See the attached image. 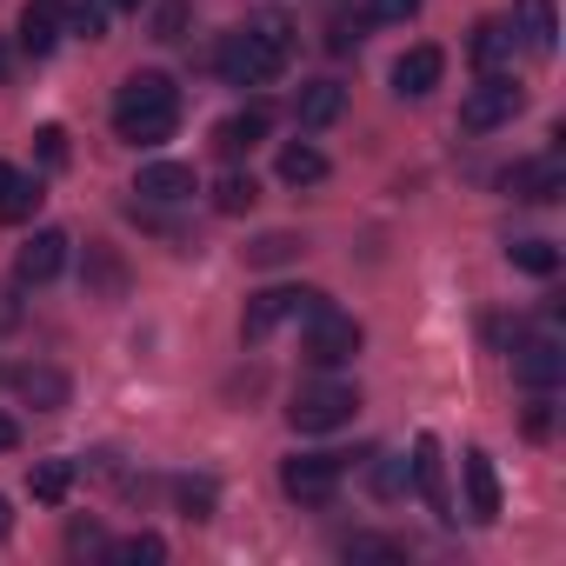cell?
I'll return each mask as SVG.
<instances>
[{
  "instance_id": "cell-1",
  "label": "cell",
  "mask_w": 566,
  "mask_h": 566,
  "mask_svg": "<svg viewBox=\"0 0 566 566\" xmlns=\"http://www.w3.org/2000/svg\"><path fill=\"white\" fill-rule=\"evenodd\" d=\"M174 127H180V87L154 67L127 74L114 94V134L127 147H160V140H174Z\"/></svg>"
},
{
  "instance_id": "cell-2",
  "label": "cell",
  "mask_w": 566,
  "mask_h": 566,
  "mask_svg": "<svg viewBox=\"0 0 566 566\" xmlns=\"http://www.w3.org/2000/svg\"><path fill=\"white\" fill-rule=\"evenodd\" d=\"M213 67H220V81H227V87H266L280 67H287V54H280L260 28H233V34H220Z\"/></svg>"
},
{
  "instance_id": "cell-3",
  "label": "cell",
  "mask_w": 566,
  "mask_h": 566,
  "mask_svg": "<svg viewBox=\"0 0 566 566\" xmlns=\"http://www.w3.org/2000/svg\"><path fill=\"white\" fill-rule=\"evenodd\" d=\"M360 413V394L347 380H307L294 400H287V427L294 433H334Z\"/></svg>"
},
{
  "instance_id": "cell-4",
  "label": "cell",
  "mask_w": 566,
  "mask_h": 566,
  "mask_svg": "<svg viewBox=\"0 0 566 566\" xmlns=\"http://www.w3.org/2000/svg\"><path fill=\"white\" fill-rule=\"evenodd\" d=\"M314 307H327V294L321 287H266V294H253L247 301V314H240V340H266L273 327H287V321H307Z\"/></svg>"
},
{
  "instance_id": "cell-5",
  "label": "cell",
  "mask_w": 566,
  "mask_h": 566,
  "mask_svg": "<svg viewBox=\"0 0 566 566\" xmlns=\"http://www.w3.org/2000/svg\"><path fill=\"white\" fill-rule=\"evenodd\" d=\"M520 107H526V87L513 74H480V87H467V101H460V127L493 134V127H513Z\"/></svg>"
},
{
  "instance_id": "cell-6",
  "label": "cell",
  "mask_w": 566,
  "mask_h": 566,
  "mask_svg": "<svg viewBox=\"0 0 566 566\" xmlns=\"http://www.w3.org/2000/svg\"><path fill=\"white\" fill-rule=\"evenodd\" d=\"M347 480V453H294L287 467H280V486H287L301 506H327Z\"/></svg>"
},
{
  "instance_id": "cell-7",
  "label": "cell",
  "mask_w": 566,
  "mask_h": 566,
  "mask_svg": "<svg viewBox=\"0 0 566 566\" xmlns=\"http://www.w3.org/2000/svg\"><path fill=\"white\" fill-rule=\"evenodd\" d=\"M360 340H367V334H360V321H354V314H340L334 301L307 314V360H314V367H340V360H354V354H360Z\"/></svg>"
},
{
  "instance_id": "cell-8",
  "label": "cell",
  "mask_w": 566,
  "mask_h": 566,
  "mask_svg": "<svg viewBox=\"0 0 566 566\" xmlns=\"http://www.w3.org/2000/svg\"><path fill=\"white\" fill-rule=\"evenodd\" d=\"M61 266H67V233L61 227H34L21 240V253H14V280H21V287H48Z\"/></svg>"
},
{
  "instance_id": "cell-9",
  "label": "cell",
  "mask_w": 566,
  "mask_h": 566,
  "mask_svg": "<svg viewBox=\"0 0 566 566\" xmlns=\"http://www.w3.org/2000/svg\"><path fill=\"white\" fill-rule=\"evenodd\" d=\"M513 380L533 387V394H553V387L566 380V354H559V340H553V334L520 340V347H513Z\"/></svg>"
},
{
  "instance_id": "cell-10",
  "label": "cell",
  "mask_w": 566,
  "mask_h": 566,
  "mask_svg": "<svg viewBox=\"0 0 566 566\" xmlns=\"http://www.w3.org/2000/svg\"><path fill=\"white\" fill-rule=\"evenodd\" d=\"M506 187H513L520 200H533V207H546V200H559V193H566V160H559V147H546V154H533V160H520V167L506 174Z\"/></svg>"
},
{
  "instance_id": "cell-11",
  "label": "cell",
  "mask_w": 566,
  "mask_h": 566,
  "mask_svg": "<svg viewBox=\"0 0 566 566\" xmlns=\"http://www.w3.org/2000/svg\"><path fill=\"white\" fill-rule=\"evenodd\" d=\"M407 486L440 513V520H453V500H447V467H440V440L433 433H420L413 440V460H407Z\"/></svg>"
},
{
  "instance_id": "cell-12",
  "label": "cell",
  "mask_w": 566,
  "mask_h": 566,
  "mask_svg": "<svg viewBox=\"0 0 566 566\" xmlns=\"http://www.w3.org/2000/svg\"><path fill=\"white\" fill-rule=\"evenodd\" d=\"M440 74H447V54H440V48H407V54L394 61V94H400V101H427V94L440 87Z\"/></svg>"
},
{
  "instance_id": "cell-13",
  "label": "cell",
  "mask_w": 566,
  "mask_h": 566,
  "mask_svg": "<svg viewBox=\"0 0 566 566\" xmlns=\"http://www.w3.org/2000/svg\"><path fill=\"white\" fill-rule=\"evenodd\" d=\"M513 48H520V28L513 21H480L473 41H467V54H473L480 74H506L513 67Z\"/></svg>"
},
{
  "instance_id": "cell-14",
  "label": "cell",
  "mask_w": 566,
  "mask_h": 566,
  "mask_svg": "<svg viewBox=\"0 0 566 566\" xmlns=\"http://www.w3.org/2000/svg\"><path fill=\"white\" fill-rule=\"evenodd\" d=\"M134 193H140V200L174 207V200H193L200 187H193V167H180V160H147V167H140V180H134Z\"/></svg>"
},
{
  "instance_id": "cell-15",
  "label": "cell",
  "mask_w": 566,
  "mask_h": 566,
  "mask_svg": "<svg viewBox=\"0 0 566 566\" xmlns=\"http://www.w3.org/2000/svg\"><path fill=\"white\" fill-rule=\"evenodd\" d=\"M340 107H347V87H340V81H307V87L294 94V120H301L307 134L334 127V120H340Z\"/></svg>"
},
{
  "instance_id": "cell-16",
  "label": "cell",
  "mask_w": 566,
  "mask_h": 566,
  "mask_svg": "<svg viewBox=\"0 0 566 566\" xmlns=\"http://www.w3.org/2000/svg\"><path fill=\"white\" fill-rule=\"evenodd\" d=\"M266 127H273V114H266V107H240V114H227V120L213 127V147H220L227 160H240L247 147H260V140H266Z\"/></svg>"
},
{
  "instance_id": "cell-17",
  "label": "cell",
  "mask_w": 566,
  "mask_h": 566,
  "mask_svg": "<svg viewBox=\"0 0 566 566\" xmlns=\"http://www.w3.org/2000/svg\"><path fill=\"white\" fill-rule=\"evenodd\" d=\"M460 467H467V506H473V520H493L500 513V473H493V460L473 447Z\"/></svg>"
},
{
  "instance_id": "cell-18",
  "label": "cell",
  "mask_w": 566,
  "mask_h": 566,
  "mask_svg": "<svg viewBox=\"0 0 566 566\" xmlns=\"http://www.w3.org/2000/svg\"><path fill=\"white\" fill-rule=\"evenodd\" d=\"M54 48H61V14H54V0H34V8L21 14V54L48 61Z\"/></svg>"
},
{
  "instance_id": "cell-19",
  "label": "cell",
  "mask_w": 566,
  "mask_h": 566,
  "mask_svg": "<svg viewBox=\"0 0 566 566\" xmlns=\"http://www.w3.org/2000/svg\"><path fill=\"white\" fill-rule=\"evenodd\" d=\"M280 180H287V187L327 180V154H321L314 140H287V147H280Z\"/></svg>"
},
{
  "instance_id": "cell-20",
  "label": "cell",
  "mask_w": 566,
  "mask_h": 566,
  "mask_svg": "<svg viewBox=\"0 0 566 566\" xmlns=\"http://www.w3.org/2000/svg\"><path fill=\"white\" fill-rule=\"evenodd\" d=\"M74 460H34V473H28V493L41 500V506H61L67 493H74Z\"/></svg>"
},
{
  "instance_id": "cell-21",
  "label": "cell",
  "mask_w": 566,
  "mask_h": 566,
  "mask_svg": "<svg viewBox=\"0 0 566 566\" xmlns=\"http://www.w3.org/2000/svg\"><path fill=\"white\" fill-rule=\"evenodd\" d=\"M54 14H61V34L107 41V0H54Z\"/></svg>"
},
{
  "instance_id": "cell-22",
  "label": "cell",
  "mask_w": 566,
  "mask_h": 566,
  "mask_svg": "<svg viewBox=\"0 0 566 566\" xmlns=\"http://www.w3.org/2000/svg\"><path fill=\"white\" fill-rule=\"evenodd\" d=\"M14 387H21L41 413H61V407H67V374H54V367H28V374H14Z\"/></svg>"
},
{
  "instance_id": "cell-23",
  "label": "cell",
  "mask_w": 566,
  "mask_h": 566,
  "mask_svg": "<svg viewBox=\"0 0 566 566\" xmlns=\"http://www.w3.org/2000/svg\"><path fill=\"white\" fill-rule=\"evenodd\" d=\"M41 200H48V193H41V180H34V174H14V180H8V193H0V220L28 227V220L41 213Z\"/></svg>"
},
{
  "instance_id": "cell-24",
  "label": "cell",
  "mask_w": 566,
  "mask_h": 566,
  "mask_svg": "<svg viewBox=\"0 0 566 566\" xmlns=\"http://www.w3.org/2000/svg\"><path fill=\"white\" fill-rule=\"evenodd\" d=\"M114 566H154V559H167V539L160 533H127V539H107L101 546Z\"/></svg>"
},
{
  "instance_id": "cell-25",
  "label": "cell",
  "mask_w": 566,
  "mask_h": 566,
  "mask_svg": "<svg viewBox=\"0 0 566 566\" xmlns=\"http://www.w3.org/2000/svg\"><path fill=\"white\" fill-rule=\"evenodd\" d=\"M301 253H307L301 233H260V240L247 247V266H287V260H301Z\"/></svg>"
},
{
  "instance_id": "cell-26",
  "label": "cell",
  "mask_w": 566,
  "mask_h": 566,
  "mask_svg": "<svg viewBox=\"0 0 566 566\" xmlns=\"http://www.w3.org/2000/svg\"><path fill=\"white\" fill-rule=\"evenodd\" d=\"M520 34L539 48V54H553V41H559V21H553V0H520Z\"/></svg>"
},
{
  "instance_id": "cell-27",
  "label": "cell",
  "mask_w": 566,
  "mask_h": 566,
  "mask_svg": "<svg viewBox=\"0 0 566 566\" xmlns=\"http://www.w3.org/2000/svg\"><path fill=\"white\" fill-rule=\"evenodd\" d=\"M260 200V180L253 174H227L220 187H213V213H247Z\"/></svg>"
},
{
  "instance_id": "cell-28",
  "label": "cell",
  "mask_w": 566,
  "mask_h": 566,
  "mask_svg": "<svg viewBox=\"0 0 566 566\" xmlns=\"http://www.w3.org/2000/svg\"><path fill=\"white\" fill-rule=\"evenodd\" d=\"M506 260H513L520 273H539V280H546V273L559 266V253H553V240H513V247H506Z\"/></svg>"
},
{
  "instance_id": "cell-29",
  "label": "cell",
  "mask_w": 566,
  "mask_h": 566,
  "mask_svg": "<svg viewBox=\"0 0 566 566\" xmlns=\"http://www.w3.org/2000/svg\"><path fill=\"white\" fill-rule=\"evenodd\" d=\"M367 480H374L380 500H400V493H407V460H400V453H374V473H367Z\"/></svg>"
},
{
  "instance_id": "cell-30",
  "label": "cell",
  "mask_w": 566,
  "mask_h": 566,
  "mask_svg": "<svg viewBox=\"0 0 566 566\" xmlns=\"http://www.w3.org/2000/svg\"><path fill=\"white\" fill-rule=\"evenodd\" d=\"M347 559H407V546H400V539H374V533H360V539H347Z\"/></svg>"
},
{
  "instance_id": "cell-31",
  "label": "cell",
  "mask_w": 566,
  "mask_h": 566,
  "mask_svg": "<svg viewBox=\"0 0 566 566\" xmlns=\"http://www.w3.org/2000/svg\"><path fill=\"white\" fill-rule=\"evenodd\" d=\"M413 14H420V0H367V21H380V28H400Z\"/></svg>"
},
{
  "instance_id": "cell-32",
  "label": "cell",
  "mask_w": 566,
  "mask_h": 566,
  "mask_svg": "<svg viewBox=\"0 0 566 566\" xmlns=\"http://www.w3.org/2000/svg\"><path fill=\"white\" fill-rule=\"evenodd\" d=\"M180 28H187V8H180V0H167V8L154 14V41H180Z\"/></svg>"
},
{
  "instance_id": "cell-33",
  "label": "cell",
  "mask_w": 566,
  "mask_h": 566,
  "mask_svg": "<svg viewBox=\"0 0 566 566\" xmlns=\"http://www.w3.org/2000/svg\"><path fill=\"white\" fill-rule=\"evenodd\" d=\"M41 160H48V167L67 160V134H61V127H41Z\"/></svg>"
},
{
  "instance_id": "cell-34",
  "label": "cell",
  "mask_w": 566,
  "mask_h": 566,
  "mask_svg": "<svg viewBox=\"0 0 566 566\" xmlns=\"http://www.w3.org/2000/svg\"><path fill=\"white\" fill-rule=\"evenodd\" d=\"M67 546H74V553H94V546H107V539H101V526H94V520H74Z\"/></svg>"
},
{
  "instance_id": "cell-35",
  "label": "cell",
  "mask_w": 566,
  "mask_h": 566,
  "mask_svg": "<svg viewBox=\"0 0 566 566\" xmlns=\"http://www.w3.org/2000/svg\"><path fill=\"white\" fill-rule=\"evenodd\" d=\"M21 327V301H14V287H0V334H14Z\"/></svg>"
},
{
  "instance_id": "cell-36",
  "label": "cell",
  "mask_w": 566,
  "mask_h": 566,
  "mask_svg": "<svg viewBox=\"0 0 566 566\" xmlns=\"http://www.w3.org/2000/svg\"><path fill=\"white\" fill-rule=\"evenodd\" d=\"M14 447H21V427H14L8 413H0V453H14Z\"/></svg>"
},
{
  "instance_id": "cell-37",
  "label": "cell",
  "mask_w": 566,
  "mask_h": 566,
  "mask_svg": "<svg viewBox=\"0 0 566 566\" xmlns=\"http://www.w3.org/2000/svg\"><path fill=\"white\" fill-rule=\"evenodd\" d=\"M107 8H114V14H140V8H147V0H107Z\"/></svg>"
},
{
  "instance_id": "cell-38",
  "label": "cell",
  "mask_w": 566,
  "mask_h": 566,
  "mask_svg": "<svg viewBox=\"0 0 566 566\" xmlns=\"http://www.w3.org/2000/svg\"><path fill=\"white\" fill-rule=\"evenodd\" d=\"M14 533V513H8V500H0V539H8Z\"/></svg>"
},
{
  "instance_id": "cell-39",
  "label": "cell",
  "mask_w": 566,
  "mask_h": 566,
  "mask_svg": "<svg viewBox=\"0 0 566 566\" xmlns=\"http://www.w3.org/2000/svg\"><path fill=\"white\" fill-rule=\"evenodd\" d=\"M8 67H14V54H8V48H0V81H8Z\"/></svg>"
},
{
  "instance_id": "cell-40",
  "label": "cell",
  "mask_w": 566,
  "mask_h": 566,
  "mask_svg": "<svg viewBox=\"0 0 566 566\" xmlns=\"http://www.w3.org/2000/svg\"><path fill=\"white\" fill-rule=\"evenodd\" d=\"M8 180H14V167H8V160H0V193H8Z\"/></svg>"
}]
</instances>
